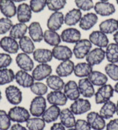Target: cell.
Returning a JSON list of instances; mask_svg holds the SVG:
<instances>
[{
    "mask_svg": "<svg viewBox=\"0 0 118 130\" xmlns=\"http://www.w3.org/2000/svg\"><path fill=\"white\" fill-rule=\"evenodd\" d=\"M8 116L11 121L22 123L26 122L30 118V113L26 108L16 105L15 107H13L10 109L8 112Z\"/></svg>",
    "mask_w": 118,
    "mask_h": 130,
    "instance_id": "obj_1",
    "label": "cell"
},
{
    "mask_svg": "<svg viewBox=\"0 0 118 130\" xmlns=\"http://www.w3.org/2000/svg\"><path fill=\"white\" fill-rule=\"evenodd\" d=\"M91 47L92 44L89 39H81L75 43L72 52L75 58L82 60L86 58V55L91 49Z\"/></svg>",
    "mask_w": 118,
    "mask_h": 130,
    "instance_id": "obj_2",
    "label": "cell"
},
{
    "mask_svg": "<svg viewBox=\"0 0 118 130\" xmlns=\"http://www.w3.org/2000/svg\"><path fill=\"white\" fill-rule=\"evenodd\" d=\"M47 109V100L42 96L33 99L30 105V113L34 117H41Z\"/></svg>",
    "mask_w": 118,
    "mask_h": 130,
    "instance_id": "obj_3",
    "label": "cell"
},
{
    "mask_svg": "<svg viewBox=\"0 0 118 130\" xmlns=\"http://www.w3.org/2000/svg\"><path fill=\"white\" fill-rule=\"evenodd\" d=\"M114 90L111 85L106 84L103 86H100L95 93V103L97 104H103L109 101L114 96Z\"/></svg>",
    "mask_w": 118,
    "mask_h": 130,
    "instance_id": "obj_4",
    "label": "cell"
},
{
    "mask_svg": "<svg viewBox=\"0 0 118 130\" xmlns=\"http://www.w3.org/2000/svg\"><path fill=\"white\" fill-rule=\"evenodd\" d=\"M53 69L48 63H39L32 71V76L35 81H42L51 75Z\"/></svg>",
    "mask_w": 118,
    "mask_h": 130,
    "instance_id": "obj_5",
    "label": "cell"
},
{
    "mask_svg": "<svg viewBox=\"0 0 118 130\" xmlns=\"http://www.w3.org/2000/svg\"><path fill=\"white\" fill-rule=\"evenodd\" d=\"M91 103L87 99L79 98L72 102L70 105V109L75 116H78L89 112L91 110Z\"/></svg>",
    "mask_w": 118,
    "mask_h": 130,
    "instance_id": "obj_6",
    "label": "cell"
},
{
    "mask_svg": "<svg viewBox=\"0 0 118 130\" xmlns=\"http://www.w3.org/2000/svg\"><path fill=\"white\" fill-rule=\"evenodd\" d=\"M106 58V52L102 48H95L91 49L86 57V62L91 66L100 64Z\"/></svg>",
    "mask_w": 118,
    "mask_h": 130,
    "instance_id": "obj_7",
    "label": "cell"
},
{
    "mask_svg": "<svg viewBox=\"0 0 118 130\" xmlns=\"http://www.w3.org/2000/svg\"><path fill=\"white\" fill-rule=\"evenodd\" d=\"M5 96L7 102L15 106L19 104L22 101V92L15 85H9L5 88Z\"/></svg>",
    "mask_w": 118,
    "mask_h": 130,
    "instance_id": "obj_8",
    "label": "cell"
},
{
    "mask_svg": "<svg viewBox=\"0 0 118 130\" xmlns=\"http://www.w3.org/2000/svg\"><path fill=\"white\" fill-rule=\"evenodd\" d=\"M86 121L94 130H103L106 126L104 118L96 112H89L86 116Z\"/></svg>",
    "mask_w": 118,
    "mask_h": 130,
    "instance_id": "obj_9",
    "label": "cell"
},
{
    "mask_svg": "<svg viewBox=\"0 0 118 130\" xmlns=\"http://www.w3.org/2000/svg\"><path fill=\"white\" fill-rule=\"evenodd\" d=\"M0 47L7 54H17L19 50V42L10 36H5L0 39Z\"/></svg>",
    "mask_w": 118,
    "mask_h": 130,
    "instance_id": "obj_10",
    "label": "cell"
},
{
    "mask_svg": "<svg viewBox=\"0 0 118 130\" xmlns=\"http://www.w3.org/2000/svg\"><path fill=\"white\" fill-rule=\"evenodd\" d=\"M89 40L91 44L96 46L98 48H106L109 43V41L106 34L103 33L100 30H95L91 32L89 35Z\"/></svg>",
    "mask_w": 118,
    "mask_h": 130,
    "instance_id": "obj_11",
    "label": "cell"
},
{
    "mask_svg": "<svg viewBox=\"0 0 118 130\" xmlns=\"http://www.w3.org/2000/svg\"><path fill=\"white\" fill-rule=\"evenodd\" d=\"M64 23V15L60 11L53 12L47 19V26L48 29L53 31L59 30Z\"/></svg>",
    "mask_w": 118,
    "mask_h": 130,
    "instance_id": "obj_12",
    "label": "cell"
},
{
    "mask_svg": "<svg viewBox=\"0 0 118 130\" xmlns=\"http://www.w3.org/2000/svg\"><path fill=\"white\" fill-rule=\"evenodd\" d=\"M52 52L53 57L59 61H65L67 60H70L73 55V52L71 48L63 45H58L56 46H54L52 50Z\"/></svg>",
    "mask_w": 118,
    "mask_h": 130,
    "instance_id": "obj_13",
    "label": "cell"
},
{
    "mask_svg": "<svg viewBox=\"0 0 118 130\" xmlns=\"http://www.w3.org/2000/svg\"><path fill=\"white\" fill-rule=\"evenodd\" d=\"M16 62L19 68L25 71H32L34 69V62L29 55L21 52L16 55Z\"/></svg>",
    "mask_w": 118,
    "mask_h": 130,
    "instance_id": "obj_14",
    "label": "cell"
},
{
    "mask_svg": "<svg viewBox=\"0 0 118 130\" xmlns=\"http://www.w3.org/2000/svg\"><path fill=\"white\" fill-rule=\"evenodd\" d=\"M15 80L19 86L24 88H30L35 81L32 74L23 70H19L15 74Z\"/></svg>",
    "mask_w": 118,
    "mask_h": 130,
    "instance_id": "obj_15",
    "label": "cell"
},
{
    "mask_svg": "<svg viewBox=\"0 0 118 130\" xmlns=\"http://www.w3.org/2000/svg\"><path fill=\"white\" fill-rule=\"evenodd\" d=\"M95 12L101 16H109L115 13L114 5L109 2H97L94 6Z\"/></svg>",
    "mask_w": 118,
    "mask_h": 130,
    "instance_id": "obj_16",
    "label": "cell"
},
{
    "mask_svg": "<svg viewBox=\"0 0 118 130\" xmlns=\"http://www.w3.org/2000/svg\"><path fill=\"white\" fill-rule=\"evenodd\" d=\"M77 85H78V88L80 90L81 95H82L84 98L89 99L95 96V90L94 85L89 80L87 77L81 78L78 81Z\"/></svg>",
    "mask_w": 118,
    "mask_h": 130,
    "instance_id": "obj_17",
    "label": "cell"
},
{
    "mask_svg": "<svg viewBox=\"0 0 118 130\" xmlns=\"http://www.w3.org/2000/svg\"><path fill=\"white\" fill-rule=\"evenodd\" d=\"M47 100L51 105L64 106L67 103V97L61 90H53L47 96Z\"/></svg>",
    "mask_w": 118,
    "mask_h": 130,
    "instance_id": "obj_18",
    "label": "cell"
},
{
    "mask_svg": "<svg viewBox=\"0 0 118 130\" xmlns=\"http://www.w3.org/2000/svg\"><path fill=\"white\" fill-rule=\"evenodd\" d=\"M81 32L75 28L70 27L65 29L61 34V41L67 43H75L81 40Z\"/></svg>",
    "mask_w": 118,
    "mask_h": 130,
    "instance_id": "obj_19",
    "label": "cell"
},
{
    "mask_svg": "<svg viewBox=\"0 0 118 130\" xmlns=\"http://www.w3.org/2000/svg\"><path fill=\"white\" fill-rule=\"evenodd\" d=\"M63 90L67 99L71 101H75L76 99L80 98L81 93L78 88L77 83L73 80H70L67 83H65L64 88Z\"/></svg>",
    "mask_w": 118,
    "mask_h": 130,
    "instance_id": "obj_20",
    "label": "cell"
},
{
    "mask_svg": "<svg viewBox=\"0 0 118 130\" xmlns=\"http://www.w3.org/2000/svg\"><path fill=\"white\" fill-rule=\"evenodd\" d=\"M30 38L35 43H40L44 40V32L39 22L33 21L28 27Z\"/></svg>",
    "mask_w": 118,
    "mask_h": 130,
    "instance_id": "obj_21",
    "label": "cell"
},
{
    "mask_svg": "<svg viewBox=\"0 0 118 130\" xmlns=\"http://www.w3.org/2000/svg\"><path fill=\"white\" fill-rule=\"evenodd\" d=\"M32 10L27 3H21L17 7L16 15L20 23H28L32 18Z\"/></svg>",
    "mask_w": 118,
    "mask_h": 130,
    "instance_id": "obj_22",
    "label": "cell"
},
{
    "mask_svg": "<svg viewBox=\"0 0 118 130\" xmlns=\"http://www.w3.org/2000/svg\"><path fill=\"white\" fill-rule=\"evenodd\" d=\"M98 21V16L95 13H87L82 16L79 22V27L85 31H88L93 27Z\"/></svg>",
    "mask_w": 118,
    "mask_h": 130,
    "instance_id": "obj_23",
    "label": "cell"
},
{
    "mask_svg": "<svg viewBox=\"0 0 118 130\" xmlns=\"http://www.w3.org/2000/svg\"><path fill=\"white\" fill-rule=\"evenodd\" d=\"M59 118L61 123L66 128H73L76 123V119L73 112L70 110V108H64L61 110Z\"/></svg>",
    "mask_w": 118,
    "mask_h": 130,
    "instance_id": "obj_24",
    "label": "cell"
},
{
    "mask_svg": "<svg viewBox=\"0 0 118 130\" xmlns=\"http://www.w3.org/2000/svg\"><path fill=\"white\" fill-rule=\"evenodd\" d=\"M0 11L6 18H13L16 15L17 7L12 0H0Z\"/></svg>",
    "mask_w": 118,
    "mask_h": 130,
    "instance_id": "obj_25",
    "label": "cell"
},
{
    "mask_svg": "<svg viewBox=\"0 0 118 130\" xmlns=\"http://www.w3.org/2000/svg\"><path fill=\"white\" fill-rule=\"evenodd\" d=\"M33 59L38 63H48L53 58L52 50L48 48H37L33 53Z\"/></svg>",
    "mask_w": 118,
    "mask_h": 130,
    "instance_id": "obj_26",
    "label": "cell"
},
{
    "mask_svg": "<svg viewBox=\"0 0 118 130\" xmlns=\"http://www.w3.org/2000/svg\"><path fill=\"white\" fill-rule=\"evenodd\" d=\"M74 68L75 64L71 60L61 61V62L56 68V74L60 77L69 76L74 72Z\"/></svg>",
    "mask_w": 118,
    "mask_h": 130,
    "instance_id": "obj_27",
    "label": "cell"
},
{
    "mask_svg": "<svg viewBox=\"0 0 118 130\" xmlns=\"http://www.w3.org/2000/svg\"><path fill=\"white\" fill-rule=\"evenodd\" d=\"M82 12L77 8H73L64 15V23L67 26H75L82 18Z\"/></svg>",
    "mask_w": 118,
    "mask_h": 130,
    "instance_id": "obj_28",
    "label": "cell"
},
{
    "mask_svg": "<svg viewBox=\"0 0 118 130\" xmlns=\"http://www.w3.org/2000/svg\"><path fill=\"white\" fill-rule=\"evenodd\" d=\"M60 112H61V109L58 106L51 105L50 107L46 109L42 116V118L45 121V123H53L59 118Z\"/></svg>",
    "mask_w": 118,
    "mask_h": 130,
    "instance_id": "obj_29",
    "label": "cell"
},
{
    "mask_svg": "<svg viewBox=\"0 0 118 130\" xmlns=\"http://www.w3.org/2000/svg\"><path fill=\"white\" fill-rule=\"evenodd\" d=\"M99 29L105 34H113L118 30V21L115 19H108L99 24Z\"/></svg>",
    "mask_w": 118,
    "mask_h": 130,
    "instance_id": "obj_30",
    "label": "cell"
},
{
    "mask_svg": "<svg viewBox=\"0 0 118 130\" xmlns=\"http://www.w3.org/2000/svg\"><path fill=\"white\" fill-rule=\"evenodd\" d=\"M92 71H93V66H91L86 62H78L75 66L73 73L77 77H80L81 79V78L88 77Z\"/></svg>",
    "mask_w": 118,
    "mask_h": 130,
    "instance_id": "obj_31",
    "label": "cell"
},
{
    "mask_svg": "<svg viewBox=\"0 0 118 130\" xmlns=\"http://www.w3.org/2000/svg\"><path fill=\"white\" fill-rule=\"evenodd\" d=\"M28 31V27L24 23H17L13 25L9 32V36L16 40H20L21 38L26 35Z\"/></svg>",
    "mask_w": 118,
    "mask_h": 130,
    "instance_id": "obj_32",
    "label": "cell"
},
{
    "mask_svg": "<svg viewBox=\"0 0 118 130\" xmlns=\"http://www.w3.org/2000/svg\"><path fill=\"white\" fill-rule=\"evenodd\" d=\"M94 86H103L108 82L107 75L98 71H92L87 77Z\"/></svg>",
    "mask_w": 118,
    "mask_h": 130,
    "instance_id": "obj_33",
    "label": "cell"
},
{
    "mask_svg": "<svg viewBox=\"0 0 118 130\" xmlns=\"http://www.w3.org/2000/svg\"><path fill=\"white\" fill-rule=\"evenodd\" d=\"M116 113V104L115 103L108 101L104 104H103V106L101 107L100 110V115L104 118L105 120L110 119L114 116Z\"/></svg>",
    "mask_w": 118,
    "mask_h": 130,
    "instance_id": "obj_34",
    "label": "cell"
},
{
    "mask_svg": "<svg viewBox=\"0 0 118 130\" xmlns=\"http://www.w3.org/2000/svg\"><path fill=\"white\" fill-rule=\"evenodd\" d=\"M44 41L48 45L54 47L58 45H60L61 38V35L56 31L47 29L44 32Z\"/></svg>",
    "mask_w": 118,
    "mask_h": 130,
    "instance_id": "obj_35",
    "label": "cell"
},
{
    "mask_svg": "<svg viewBox=\"0 0 118 130\" xmlns=\"http://www.w3.org/2000/svg\"><path fill=\"white\" fill-rule=\"evenodd\" d=\"M46 85L52 90H62L65 83L62 78L59 76L51 74L46 79Z\"/></svg>",
    "mask_w": 118,
    "mask_h": 130,
    "instance_id": "obj_36",
    "label": "cell"
},
{
    "mask_svg": "<svg viewBox=\"0 0 118 130\" xmlns=\"http://www.w3.org/2000/svg\"><path fill=\"white\" fill-rule=\"evenodd\" d=\"M19 48L24 53L28 55L33 54L35 51V47L33 41L29 36H24L19 41Z\"/></svg>",
    "mask_w": 118,
    "mask_h": 130,
    "instance_id": "obj_37",
    "label": "cell"
},
{
    "mask_svg": "<svg viewBox=\"0 0 118 130\" xmlns=\"http://www.w3.org/2000/svg\"><path fill=\"white\" fill-rule=\"evenodd\" d=\"M106 58L110 63L118 62V45L115 43H109L106 48Z\"/></svg>",
    "mask_w": 118,
    "mask_h": 130,
    "instance_id": "obj_38",
    "label": "cell"
},
{
    "mask_svg": "<svg viewBox=\"0 0 118 130\" xmlns=\"http://www.w3.org/2000/svg\"><path fill=\"white\" fill-rule=\"evenodd\" d=\"M45 126V121L40 117L30 118L26 121V127L28 130H44Z\"/></svg>",
    "mask_w": 118,
    "mask_h": 130,
    "instance_id": "obj_39",
    "label": "cell"
},
{
    "mask_svg": "<svg viewBox=\"0 0 118 130\" xmlns=\"http://www.w3.org/2000/svg\"><path fill=\"white\" fill-rule=\"evenodd\" d=\"M15 80V73L12 69H0V85H5Z\"/></svg>",
    "mask_w": 118,
    "mask_h": 130,
    "instance_id": "obj_40",
    "label": "cell"
},
{
    "mask_svg": "<svg viewBox=\"0 0 118 130\" xmlns=\"http://www.w3.org/2000/svg\"><path fill=\"white\" fill-rule=\"evenodd\" d=\"M30 89V91L36 96H44V95L47 93L48 87L46 84L43 82L36 81V82H34V83L31 85Z\"/></svg>",
    "mask_w": 118,
    "mask_h": 130,
    "instance_id": "obj_41",
    "label": "cell"
},
{
    "mask_svg": "<svg viewBox=\"0 0 118 130\" xmlns=\"http://www.w3.org/2000/svg\"><path fill=\"white\" fill-rule=\"evenodd\" d=\"M106 74L114 81H118V65L117 63H109L105 66Z\"/></svg>",
    "mask_w": 118,
    "mask_h": 130,
    "instance_id": "obj_42",
    "label": "cell"
},
{
    "mask_svg": "<svg viewBox=\"0 0 118 130\" xmlns=\"http://www.w3.org/2000/svg\"><path fill=\"white\" fill-rule=\"evenodd\" d=\"M67 0H47V7L53 12L60 11L67 5Z\"/></svg>",
    "mask_w": 118,
    "mask_h": 130,
    "instance_id": "obj_43",
    "label": "cell"
},
{
    "mask_svg": "<svg viewBox=\"0 0 118 130\" xmlns=\"http://www.w3.org/2000/svg\"><path fill=\"white\" fill-rule=\"evenodd\" d=\"M11 126V120L8 113L4 110H0V130H8Z\"/></svg>",
    "mask_w": 118,
    "mask_h": 130,
    "instance_id": "obj_44",
    "label": "cell"
},
{
    "mask_svg": "<svg viewBox=\"0 0 118 130\" xmlns=\"http://www.w3.org/2000/svg\"><path fill=\"white\" fill-rule=\"evenodd\" d=\"M47 0H30V7L33 13H38L42 12L47 6Z\"/></svg>",
    "mask_w": 118,
    "mask_h": 130,
    "instance_id": "obj_45",
    "label": "cell"
},
{
    "mask_svg": "<svg viewBox=\"0 0 118 130\" xmlns=\"http://www.w3.org/2000/svg\"><path fill=\"white\" fill-rule=\"evenodd\" d=\"M77 9L83 11H89L94 8V2L92 0H75Z\"/></svg>",
    "mask_w": 118,
    "mask_h": 130,
    "instance_id": "obj_46",
    "label": "cell"
},
{
    "mask_svg": "<svg viewBox=\"0 0 118 130\" xmlns=\"http://www.w3.org/2000/svg\"><path fill=\"white\" fill-rule=\"evenodd\" d=\"M13 22L9 18H1L0 19V35H5L7 32H10L13 27Z\"/></svg>",
    "mask_w": 118,
    "mask_h": 130,
    "instance_id": "obj_47",
    "label": "cell"
},
{
    "mask_svg": "<svg viewBox=\"0 0 118 130\" xmlns=\"http://www.w3.org/2000/svg\"><path fill=\"white\" fill-rule=\"evenodd\" d=\"M13 61V58L10 54L0 53V69L8 68Z\"/></svg>",
    "mask_w": 118,
    "mask_h": 130,
    "instance_id": "obj_48",
    "label": "cell"
},
{
    "mask_svg": "<svg viewBox=\"0 0 118 130\" xmlns=\"http://www.w3.org/2000/svg\"><path fill=\"white\" fill-rule=\"evenodd\" d=\"M74 127L75 130H91V128L88 122L86 121V120H83V119L77 120Z\"/></svg>",
    "mask_w": 118,
    "mask_h": 130,
    "instance_id": "obj_49",
    "label": "cell"
},
{
    "mask_svg": "<svg viewBox=\"0 0 118 130\" xmlns=\"http://www.w3.org/2000/svg\"><path fill=\"white\" fill-rule=\"evenodd\" d=\"M106 130H118V118L111 120L106 126Z\"/></svg>",
    "mask_w": 118,
    "mask_h": 130,
    "instance_id": "obj_50",
    "label": "cell"
},
{
    "mask_svg": "<svg viewBox=\"0 0 118 130\" xmlns=\"http://www.w3.org/2000/svg\"><path fill=\"white\" fill-rule=\"evenodd\" d=\"M50 130H66V127L61 123H55L50 127Z\"/></svg>",
    "mask_w": 118,
    "mask_h": 130,
    "instance_id": "obj_51",
    "label": "cell"
},
{
    "mask_svg": "<svg viewBox=\"0 0 118 130\" xmlns=\"http://www.w3.org/2000/svg\"><path fill=\"white\" fill-rule=\"evenodd\" d=\"M10 130H28L27 129V127L22 126L21 124H20L19 123H14V125H12L10 126Z\"/></svg>",
    "mask_w": 118,
    "mask_h": 130,
    "instance_id": "obj_52",
    "label": "cell"
},
{
    "mask_svg": "<svg viewBox=\"0 0 118 130\" xmlns=\"http://www.w3.org/2000/svg\"><path fill=\"white\" fill-rule=\"evenodd\" d=\"M113 39H114V43L118 45V30L113 35Z\"/></svg>",
    "mask_w": 118,
    "mask_h": 130,
    "instance_id": "obj_53",
    "label": "cell"
},
{
    "mask_svg": "<svg viewBox=\"0 0 118 130\" xmlns=\"http://www.w3.org/2000/svg\"><path fill=\"white\" fill-rule=\"evenodd\" d=\"M114 92H116L117 93H118V81L117 82V83L115 84L114 88Z\"/></svg>",
    "mask_w": 118,
    "mask_h": 130,
    "instance_id": "obj_54",
    "label": "cell"
},
{
    "mask_svg": "<svg viewBox=\"0 0 118 130\" xmlns=\"http://www.w3.org/2000/svg\"><path fill=\"white\" fill-rule=\"evenodd\" d=\"M14 1V2H25L27 0H12Z\"/></svg>",
    "mask_w": 118,
    "mask_h": 130,
    "instance_id": "obj_55",
    "label": "cell"
},
{
    "mask_svg": "<svg viewBox=\"0 0 118 130\" xmlns=\"http://www.w3.org/2000/svg\"><path fill=\"white\" fill-rule=\"evenodd\" d=\"M116 114L118 116V101L117 102V104H116Z\"/></svg>",
    "mask_w": 118,
    "mask_h": 130,
    "instance_id": "obj_56",
    "label": "cell"
},
{
    "mask_svg": "<svg viewBox=\"0 0 118 130\" xmlns=\"http://www.w3.org/2000/svg\"><path fill=\"white\" fill-rule=\"evenodd\" d=\"M2 92H1V90H0V102H1V100H2Z\"/></svg>",
    "mask_w": 118,
    "mask_h": 130,
    "instance_id": "obj_57",
    "label": "cell"
},
{
    "mask_svg": "<svg viewBox=\"0 0 118 130\" xmlns=\"http://www.w3.org/2000/svg\"><path fill=\"white\" fill-rule=\"evenodd\" d=\"M67 130H75V128H70V129H68Z\"/></svg>",
    "mask_w": 118,
    "mask_h": 130,
    "instance_id": "obj_58",
    "label": "cell"
},
{
    "mask_svg": "<svg viewBox=\"0 0 118 130\" xmlns=\"http://www.w3.org/2000/svg\"><path fill=\"white\" fill-rule=\"evenodd\" d=\"M100 2H108L109 0H100Z\"/></svg>",
    "mask_w": 118,
    "mask_h": 130,
    "instance_id": "obj_59",
    "label": "cell"
},
{
    "mask_svg": "<svg viewBox=\"0 0 118 130\" xmlns=\"http://www.w3.org/2000/svg\"><path fill=\"white\" fill-rule=\"evenodd\" d=\"M116 2H117V4L118 5V0H116Z\"/></svg>",
    "mask_w": 118,
    "mask_h": 130,
    "instance_id": "obj_60",
    "label": "cell"
},
{
    "mask_svg": "<svg viewBox=\"0 0 118 130\" xmlns=\"http://www.w3.org/2000/svg\"><path fill=\"white\" fill-rule=\"evenodd\" d=\"M117 21H118V19H117Z\"/></svg>",
    "mask_w": 118,
    "mask_h": 130,
    "instance_id": "obj_61",
    "label": "cell"
},
{
    "mask_svg": "<svg viewBox=\"0 0 118 130\" xmlns=\"http://www.w3.org/2000/svg\"><path fill=\"white\" fill-rule=\"evenodd\" d=\"M117 63H118V62H117Z\"/></svg>",
    "mask_w": 118,
    "mask_h": 130,
    "instance_id": "obj_62",
    "label": "cell"
}]
</instances>
